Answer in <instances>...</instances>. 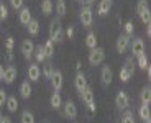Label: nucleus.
<instances>
[{
  "label": "nucleus",
  "mask_w": 151,
  "mask_h": 123,
  "mask_svg": "<svg viewBox=\"0 0 151 123\" xmlns=\"http://www.w3.org/2000/svg\"><path fill=\"white\" fill-rule=\"evenodd\" d=\"M13 59V54H12V51H8V61Z\"/></svg>",
  "instance_id": "44"
},
{
  "label": "nucleus",
  "mask_w": 151,
  "mask_h": 123,
  "mask_svg": "<svg viewBox=\"0 0 151 123\" xmlns=\"http://www.w3.org/2000/svg\"><path fill=\"white\" fill-rule=\"evenodd\" d=\"M130 46V36L128 35H120L117 40V53H120V54H123L127 49H128Z\"/></svg>",
  "instance_id": "8"
},
{
  "label": "nucleus",
  "mask_w": 151,
  "mask_h": 123,
  "mask_svg": "<svg viewBox=\"0 0 151 123\" xmlns=\"http://www.w3.org/2000/svg\"><path fill=\"white\" fill-rule=\"evenodd\" d=\"M123 28H125V33L128 35V36H130V35H133V30H135V26H133V22H127Z\"/></svg>",
  "instance_id": "36"
},
{
  "label": "nucleus",
  "mask_w": 151,
  "mask_h": 123,
  "mask_svg": "<svg viewBox=\"0 0 151 123\" xmlns=\"http://www.w3.org/2000/svg\"><path fill=\"white\" fill-rule=\"evenodd\" d=\"M148 0H140V2H138V5H136V12H138V15H140V13H143L145 10H148Z\"/></svg>",
  "instance_id": "34"
},
{
  "label": "nucleus",
  "mask_w": 151,
  "mask_h": 123,
  "mask_svg": "<svg viewBox=\"0 0 151 123\" xmlns=\"http://www.w3.org/2000/svg\"><path fill=\"white\" fill-rule=\"evenodd\" d=\"M63 82H64V79H63V72L54 69L53 76H51V84H53V87H54V90H56V92H58V90H61Z\"/></svg>",
  "instance_id": "12"
},
{
  "label": "nucleus",
  "mask_w": 151,
  "mask_h": 123,
  "mask_svg": "<svg viewBox=\"0 0 151 123\" xmlns=\"http://www.w3.org/2000/svg\"><path fill=\"white\" fill-rule=\"evenodd\" d=\"M53 72H54V66H53L51 63H46L45 66H43V74H45L46 79H51Z\"/></svg>",
  "instance_id": "27"
},
{
  "label": "nucleus",
  "mask_w": 151,
  "mask_h": 123,
  "mask_svg": "<svg viewBox=\"0 0 151 123\" xmlns=\"http://www.w3.org/2000/svg\"><path fill=\"white\" fill-rule=\"evenodd\" d=\"M145 123H151V122H150V118H148V120H145Z\"/></svg>",
  "instance_id": "46"
},
{
  "label": "nucleus",
  "mask_w": 151,
  "mask_h": 123,
  "mask_svg": "<svg viewBox=\"0 0 151 123\" xmlns=\"http://www.w3.org/2000/svg\"><path fill=\"white\" fill-rule=\"evenodd\" d=\"M94 2H95V0H86V4H87V5H92Z\"/></svg>",
  "instance_id": "45"
},
{
  "label": "nucleus",
  "mask_w": 151,
  "mask_h": 123,
  "mask_svg": "<svg viewBox=\"0 0 151 123\" xmlns=\"http://www.w3.org/2000/svg\"><path fill=\"white\" fill-rule=\"evenodd\" d=\"M28 77H30L31 82L40 81V77H41V69H40L38 64H30V67H28Z\"/></svg>",
  "instance_id": "13"
},
{
  "label": "nucleus",
  "mask_w": 151,
  "mask_h": 123,
  "mask_svg": "<svg viewBox=\"0 0 151 123\" xmlns=\"http://www.w3.org/2000/svg\"><path fill=\"white\" fill-rule=\"evenodd\" d=\"M2 117H4V115H2V110H0V118H2Z\"/></svg>",
  "instance_id": "47"
},
{
  "label": "nucleus",
  "mask_w": 151,
  "mask_h": 123,
  "mask_svg": "<svg viewBox=\"0 0 151 123\" xmlns=\"http://www.w3.org/2000/svg\"><path fill=\"white\" fill-rule=\"evenodd\" d=\"M17 79V67L15 66H8L5 69V76H4V81L7 84H12V82Z\"/></svg>",
  "instance_id": "16"
},
{
  "label": "nucleus",
  "mask_w": 151,
  "mask_h": 123,
  "mask_svg": "<svg viewBox=\"0 0 151 123\" xmlns=\"http://www.w3.org/2000/svg\"><path fill=\"white\" fill-rule=\"evenodd\" d=\"M138 115H140V118H143V120H148L150 118V105H141L140 107V110H138Z\"/></svg>",
  "instance_id": "28"
},
{
  "label": "nucleus",
  "mask_w": 151,
  "mask_h": 123,
  "mask_svg": "<svg viewBox=\"0 0 151 123\" xmlns=\"http://www.w3.org/2000/svg\"><path fill=\"white\" fill-rule=\"evenodd\" d=\"M63 107H64V115L68 117L69 120H74L76 117H77V107H76V104L72 100H66L64 104H63Z\"/></svg>",
  "instance_id": "6"
},
{
  "label": "nucleus",
  "mask_w": 151,
  "mask_h": 123,
  "mask_svg": "<svg viewBox=\"0 0 151 123\" xmlns=\"http://www.w3.org/2000/svg\"><path fill=\"white\" fill-rule=\"evenodd\" d=\"M49 40L53 41V43H61V41L64 40V30L61 26L59 18L51 20V23H49Z\"/></svg>",
  "instance_id": "1"
},
{
  "label": "nucleus",
  "mask_w": 151,
  "mask_h": 123,
  "mask_svg": "<svg viewBox=\"0 0 151 123\" xmlns=\"http://www.w3.org/2000/svg\"><path fill=\"white\" fill-rule=\"evenodd\" d=\"M140 18H141V22H143L145 25H150L151 23V12H150V8L145 10L143 13H140Z\"/></svg>",
  "instance_id": "33"
},
{
  "label": "nucleus",
  "mask_w": 151,
  "mask_h": 123,
  "mask_svg": "<svg viewBox=\"0 0 151 123\" xmlns=\"http://www.w3.org/2000/svg\"><path fill=\"white\" fill-rule=\"evenodd\" d=\"M22 53H23V58L25 59H30L31 56H33V53H35V45H33V41L31 40H25L22 43Z\"/></svg>",
  "instance_id": "7"
},
{
  "label": "nucleus",
  "mask_w": 151,
  "mask_h": 123,
  "mask_svg": "<svg viewBox=\"0 0 151 123\" xmlns=\"http://www.w3.org/2000/svg\"><path fill=\"white\" fill-rule=\"evenodd\" d=\"M136 59H138V66L141 67V69H146L150 64H148V58H146V54H140V56H136Z\"/></svg>",
  "instance_id": "31"
},
{
  "label": "nucleus",
  "mask_w": 151,
  "mask_h": 123,
  "mask_svg": "<svg viewBox=\"0 0 151 123\" xmlns=\"http://www.w3.org/2000/svg\"><path fill=\"white\" fill-rule=\"evenodd\" d=\"M140 100H141L143 105H150V102H151V89L150 87H143V89H141Z\"/></svg>",
  "instance_id": "18"
},
{
  "label": "nucleus",
  "mask_w": 151,
  "mask_h": 123,
  "mask_svg": "<svg viewBox=\"0 0 151 123\" xmlns=\"http://www.w3.org/2000/svg\"><path fill=\"white\" fill-rule=\"evenodd\" d=\"M31 86H30V82L28 81H25V82H22V86H20V95H22L23 99H30L31 97Z\"/></svg>",
  "instance_id": "17"
},
{
  "label": "nucleus",
  "mask_w": 151,
  "mask_h": 123,
  "mask_svg": "<svg viewBox=\"0 0 151 123\" xmlns=\"http://www.w3.org/2000/svg\"><path fill=\"white\" fill-rule=\"evenodd\" d=\"M112 4H113V0H100V4H99V7H97V13L100 17L107 15L110 12V8H112Z\"/></svg>",
  "instance_id": "14"
},
{
  "label": "nucleus",
  "mask_w": 151,
  "mask_h": 123,
  "mask_svg": "<svg viewBox=\"0 0 151 123\" xmlns=\"http://www.w3.org/2000/svg\"><path fill=\"white\" fill-rule=\"evenodd\" d=\"M132 53L133 56H140V54L145 53V41L141 38H135L132 41Z\"/></svg>",
  "instance_id": "10"
},
{
  "label": "nucleus",
  "mask_w": 151,
  "mask_h": 123,
  "mask_svg": "<svg viewBox=\"0 0 151 123\" xmlns=\"http://www.w3.org/2000/svg\"><path fill=\"white\" fill-rule=\"evenodd\" d=\"M5 105H7L8 112H17L18 110V100H17L15 97H7V102H5Z\"/></svg>",
  "instance_id": "24"
},
{
  "label": "nucleus",
  "mask_w": 151,
  "mask_h": 123,
  "mask_svg": "<svg viewBox=\"0 0 151 123\" xmlns=\"http://www.w3.org/2000/svg\"><path fill=\"white\" fill-rule=\"evenodd\" d=\"M27 26H28V33H30L31 36H36V35L40 33V22H38V20L31 18Z\"/></svg>",
  "instance_id": "19"
},
{
  "label": "nucleus",
  "mask_w": 151,
  "mask_h": 123,
  "mask_svg": "<svg viewBox=\"0 0 151 123\" xmlns=\"http://www.w3.org/2000/svg\"><path fill=\"white\" fill-rule=\"evenodd\" d=\"M22 123H35V117L30 110H25L22 112Z\"/></svg>",
  "instance_id": "29"
},
{
  "label": "nucleus",
  "mask_w": 151,
  "mask_h": 123,
  "mask_svg": "<svg viewBox=\"0 0 151 123\" xmlns=\"http://www.w3.org/2000/svg\"><path fill=\"white\" fill-rule=\"evenodd\" d=\"M0 123H12V120H10V117H2V118H0Z\"/></svg>",
  "instance_id": "41"
},
{
  "label": "nucleus",
  "mask_w": 151,
  "mask_h": 123,
  "mask_svg": "<svg viewBox=\"0 0 151 123\" xmlns=\"http://www.w3.org/2000/svg\"><path fill=\"white\" fill-rule=\"evenodd\" d=\"M64 35H66V36L69 38V40H71V38L74 36V28H72V26H69L68 30H66V33H64Z\"/></svg>",
  "instance_id": "40"
},
{
  "label": "nucleus",
  "mask_w": 151,
  "mask_h": 123,
  "mask_svg": "<svg viewBox=\"0 0 151 123\" xmlns=\"http://www.w3.org/2000/svg\"><path fill=\"white\" fill-rule=\"evenodd\" d=\"M104 59H105V51H104V48H92L91 53H89V64L91 66H99L100 63H104Z\"/></svg>",
  "instance_id": "2"
},
{
  "label": "nucleus",
  "mask_w": 151,
  "mask_h": 123,
  "mask_svg": "<svg viewBox=\"0 0 151 123\" xmlns=\"http://www.w3.org/2000/svg\"><path fill=\"white\" fill-rule=\"evenodd\" d=\"M81 23H82L84 28H91L92 26V22H94V13H92V8L91 5H86V7L81 8Z\"/></svg>",
  "instance_id": "3"
},
{
  "label": "nucleus",
  "mask_w": 151,
  "mask_h": 123,
  "mask_svg": "<svg viewBox=\"0 0 151 123\" xmlns=\"http://www.w3.org/2000/svg\"><path fill=\"white\" fill-rule=\"evenodd\" d=\"M18 18H20V23H22V25H28V23H30V20H31L30 8H28V7H22V8H20Z\"/></svg>",
  "instance_id": "15"
},
{
  "label": "nucleus",
  "mask_w": 151,
  "mask_h": 123,
  "mask_svg": "<svg viewBox=\"0 0 151 123\" xmlns=\"http://www.w3.org/2000/svg\"><path fill=\"white\" fill-rule=\"evenodd\" d=\"M112 79H113V72L110 69V66H104L102 67V72H100V81H102V86H110L112 84Z\"/></svg>",
  "instance_id": "9"
},
{
  "label": "nucleus",
  "mask_w": 151,
  "mask_h": 123,
  "mask_svg": "<svg viewBox=\"0 0 151 123\" xmlns=\"http://www.w3.org/2000/svg\"><path fill=\"white\" fill-rule=\"evenodd\" d=\"M130 79H132V74H130V71L123 66V67L120 69V81H122V82H128Z\"/></svg>",
  "instance_id": "30"
},
{
  "label": "nucleus",
  "mask_w": 151,
  "mask_h": 123,
  "mask_svg": "<svg viewBox=\"0 0 151 123\" xmlns=\"http://www.w3.org/2000/svg\"><path fill=\"white\" fill-rule=\"evenodd\" d=\"M4 76H5V69H4V66L0 64V81H4Z\"/></svg>",
  "instance_id": "42"
},
{
  "label": "nucleus",
  "mask_w": 151,
  "mask_h": 123,
  "mask_svg": "<svg viewBox=\"0 0 151 123\" xmlns=\"http://www.w3.org/2000/svg\"><path fill=\"white\" fill-rule=\"evenodd\" d=\"M13 45H15V41H13V38H7V49H8V51H12Z\"/></svg>",
  "instance_id": "39"
},
{
  "label": "nucleus",
  "mask_w": 151,
  "mask_h": 123,
  "mask_svg": "<svg viewBox=\"0 0 151 123\" xmlns=\"http://www.w3.org/2000/svg\"><path fill=\"white\" fill-rule=\"evenodd\" d=\"M146 35H148V36H151V28H150V25H146Z\"/></svg>",
  "instance_id": "43"
},
{
  "label": "nucleus",
  "mask_w": 151,
  "mask_h": 123,
  "mask_svg": "<svg viewBox=\"0 0 151 123\" xmlns=\"http://www.w3.org/2000/svg\"><path fill=\"white\" fill-rule=\"evenodd\" d=\"M10 5L15 8V10H20V8L23 7V0H10Z\"/></svg>",
  "instance_id": "37"
},
{
  "label": "nucleus",
  "mask_w": 151,
  "mask_h": 123,
  "mask_svg": "<svg viewBox=\"0 0 151 123\" xmlns=\"http://www.w3.org/2000/svg\"><path fill=\"white\" fill-rule=\"evenodd\" d=\"M5 102H7V92L4 89H0V107L5 105Z\"/></svg>",
  "instance_id": "38"
},
{
  "label": "nucleus",
  "mask_w": 151,
  "mask_h": 123,
  "mask_svg": "<svg viewBox=\"0 0 151 123\" xmlns=\"http://www.w3.org/2000/svg\"><path fill=\"white\" fill-rule=\"evenodd\" d=\"M86 45H87V48H95L97 46V35L95 33H87V36H86Z\"/></svg>",
  "instance_id": "25"
},
{
  "label": "nucleus",
  "mask_w": 151,
  "mask_h": 123,
  "mask_svg": "<svg viewBox=\"0 0 151 123\" xmlns=\"http://www.w3.org/2000/svg\"><path fill=\"white\" fill-rule=\"evenodd\" d=\"M74 86H76V90H77V92H82L84 89H86L87 87V79H86V76L82 74V72H77V74H76V79H74Z\"/></svg>",
  "instance_id": "11"
},
{
  "label": "nucleus",
  "mask_w": 151,
  "mask_h": 123,
  "mask_svg": "<svg viewBox=\"0 0 151 123\" xmlns=\"http://www.w3.org/2000/svg\"><path fill=\"white\" fill-rule=\"evenodd\" d=\"M49 104H51V107L53 108H61L63 107V99H61V95L58 92H54L53 95H51V99H49Z\"/></svg>",
  "instance_id": "21"
},
{
  "label": "nucleus",
  "mask_w": 151,
  "mask_h": 123,
  "mask_svg": "<svg viewBox=\"0 0 151 123\" xmlns=\"http://www.w3.org/2000/svg\"><path fill=\"white\" fill-rule=\"evenodd\" d=\"M66 10H68V7H66V0H58L56 2V13L59 17H64Z\"/></svg>",
  "instance_id": "26"
},
{
  "label": "nucleus",
  "mask_w": 151,
  "mask_h": 123,
  "mask_svg": "<svg viewBox=\"0 0 151 123\" xmlns=\"http://www.w3.org/2000/svg\"><path fill=\"white\" fill-rule=\"evenodd\" d=\"M54 10V5L51 0H43V4H41V12H43V15H51Z\"/></svg>",
  "instance_id": "22"
},
{
  "label": "nucleus",
  "mask_w": 151,
  "mask_h": 123,
  "mask_svg": "<svg viewBox=\"0 0 151 123\" xmlns=\"http://www.w3.org/2000/svg\"><path fill=\"white\" fill-rule=\"evenodd\" d=\"M35 58H36V63H43V61L46 59V54H45V51H43V45H38V46H35Z\"/></svg>",
  "instance_id": "23"
},
{
  "label": "nucleus",
  "mask_w": 151,
  "mask_h": 123,
  "mask_svg": "<svg viewBox=\"0 0 151 123\" xmlns=\"http://www.w3.org/2000/svg\"><path fill=\"white\" fill-rule=\"evenodd\" d=\"M43 51H45V54H46V59L48 58H53V54H54V43L51 40H48V41H45V45H43Z\"/></svg>",
  "instance_id": "20"
},
{
  "label": "nucleus",
  "mask_w": 151,
  "mask_h": 123,
  "mask_svg": "<svg viewBox=\"0 0 151 123\" xmlns=\"http://www.w3.org/2000/svg\"><path fill=\"white\" fill-rule=\"evenodd\" d=\"M81 95V99H82L84 102H86V105H87V108L91 110V112H95V102H94V92H92V89L89 86L86 87V89L82 90V92L79 94Z\"/></svg>",
  "instance_id": "4"
},
{
  "label": "nucleus",
  "mask_w": 151,
  "mask_h": 123,
  "mask_svg": "<svg viewBox=\"0 0 151 123\" xmlns=\"http://www.w3.org/2000/svg\"><path fill=\"white\" fill-rule=\"evenodd\" d=\"M115 105H117L120 110H127V108H128L130 99H128V95H127V92L120 90V92L117 94V97H115Z\"/></svg>",
  "instance_id": "5"
},
{
  "label": "nucleus",
  "mask_w": 151,
  "mask_h": 123,
  "mask_svg": "<svg viewBox=\"0 0 151 123\" xmlns=\"http://www.w3.org/2000/svg\"><path fill=\"white\" fill-rule=\"evenodd\" d=\"M8 17V8L4 4H0V20H7Z\"/></svg>",
  "instance_id": "35"
},
{
  "label": "nucleus",
  "mask_w": 151,
  "mask_h": 123,
  "mask_svg": "<svg viewBox=\"0 0 151 123\" xmlns=\"http://www.w3.org/2000/svg\"><path fill=\"white\" fill-rule=\"evenodd\" d=\"M122 123H135V117H133V112L127 110L122 117Z\"/></svg>",
  "instance_id": "32"
}]
</instances>
